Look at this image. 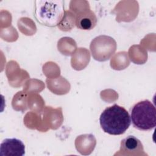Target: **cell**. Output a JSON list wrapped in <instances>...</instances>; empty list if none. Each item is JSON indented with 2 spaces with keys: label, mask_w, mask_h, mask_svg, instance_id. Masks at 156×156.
I'll list each match as a JSON object with an SVG mask.
<instances>
[{
  "label": "cell",
  "mask_w": 156,
  "mask_h": 156,
  "mask_svg": "<svg viewBox=\"0 0 156 156\" xmlns=\"http://www.w3.org/2000/svg\"><path fill=\"white\" fill-rule=\"evenodd\" d=\"M99 122L104 132L112 135H119L128 129L131 119L128 112L124 107L115 104L102 112Z\"/></svg>",
  "instance_id": "1"
},
{
  "label": "cell",
  "mask_w": 156,
  "mask_h": 156,
  "mask_svg": "<svg viewBox=\"0 0 156 156\" xmlns=\"http://www.w3.org/2000/svg\"><path fill=\"white\" fill-rule=\"evenodd\" d=\"M25 154V146L17 138H6L0 145L1 156H23Z\"/></svg>",
  "instance_id": "4"
},
{
  "label": "cell",
  "mask_w": 156,
  "mask_h": 156,
  "mask_svg": "<svg viewBox=\"0 0 156 156\" xmlns=\"http://www.w3.org/2000/svg\"><path fill=\"white\" fill-rule=\"evenodd\" d=\"M119 151L127 155H135L143 152L144 148L140 140L133 135H129L121 140Z\"/></svg>",
  "instance_id": "6"
},
{
  "label": "cell",
  "mask_w": 156,
  "mask_h": 156,
  "mask_svg": "<svg viewBox=\"0 0 156 156\" xmlns=\"http://www.w3.org/2000/svg\"><path fill=\"white\" fill-rule=\"evenodd\" d=\"M75 24L77 28L89 30L93 29L97 24V17L90 9L83 10L79 12L76 16Z\"/></svg>",
  "instance_id": "5"
},
{
  "label": "cell",
  "mask_w": 156,
  "mask_h": 156,
  "mask_svg": "<svg viewBox=\"0 0 156 156\" xmlns=\"http://www.w3.org/2000/svg\"><path fill=\"white\" fill-rule=\"evenodd\" d=\"M130 119L133 127L140 130L149 131L156 125V110L149 100L135 104L131 110Z\"/></svg>",
  "instance_id": "3"
},
{
  "label": "cell",
  "mask_w": 156,
  "mask_h": 156,
  "mask_svg": "<svg viewBox=\"0 0 156 156\" xmlns=\"http://www.w3.org/2000/svg\"><path fill=\"white\" fill-rule=\"evenodd\" d=\"M65 15L64 1L38 0L35 1L34 16L42 25L55 27L60 24Z\"/></svg>",
  "instance_id": "2"
}]
</instances>
